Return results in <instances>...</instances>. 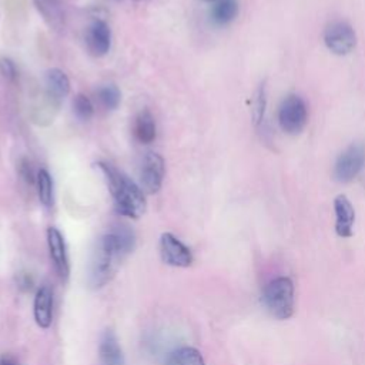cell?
<instances>
[{"mask_svg": "<svg viewBox=\"0 0 365 365\" xmlns=\"http://www.w3.org/2000/svg\"><path fill=\"white\" fill-rule=\"evenodd\" d=\"M135 244V235L127 225H115L107 234H104L93 252L88 284L97 289L104 287L115 274L118 262L133 251Z\"/></svg>", "mask_w": 365, "mask_h": 365, "instance_id": "6da1fadb", "label": "cell"}, {"mask_svg": "<svg viewBox=\"0 0 365 365\" xmlns=\"http://www.w3.org/2000/svg\"><path fill=\"white\" fill-rule=\"evenodd\" d=\"M97 167L101 170L108 190L114 198L115 211L120 215L128 218H138L144 214L147 202L144 191L125 174L118 171L115 167L107 163H98Z\"/></svg>", "mask_w": 365, "mask_h": 365, "instance_id": "7a4b0ae2", "label": "cell"}, {"mask_svg": "<svg viewBox=\"0 0 365 365\" xmlns=\"http://www.w3.org/2000/svg\"><path fill=\"white\" fill-rule=\"evenodd\" d=\"M267 311L277 319H288L294 314V284L288 277L269 281L262 292Z\"/></svg>", "mask_w": 365, "mask_h": 365, "instance_id": "3957f363", "label": "cell"}, {"mask_svg": "<svg viewBox=\"0 0 365 365\" xmlns=\"http://www.w3.org/2000/svg\"><path fill=\"white\" fill-rule=\"evenodd\" d=\"M308 120L305 101L297 94H288L279 104L278 123L287 134H298Z\"/></svg>", "mask_w": 365, "mask_h": 365, "instance_id": "277c9868", "label": "cell"}, {"mask_svg": "<svg viewBox=\"0 0 365 365\" xmlns=\"http://www.w3.org/2000/svg\"><path fill=\"white\" fill-rule=\"evenodd\" d=\"M365 167V147L351 144L339 154L334 165V178L339 182L352 181Z\"/></svg>", "mask_w": 365, "mask_h": 365, "instance_id": "5b68a950", "label": "cell"}, {"mask_svg": "<svg viewBox=\"0 0 365 365\" xmlns=\"http://www.w3.org/2000/svg\"><path fill=\"white\" fill-rule=\"evenodd\" d=\"M324 41L334 54L345 56L354 50L356 44V34L348 23L332 21L325 27Z\"/></svg>", "mask_w": 365, "mask_h": 365, "instance_id": "8992f818", "label": "cell"}, {"mask_svg": "<svg viewBox=\"0 0 365 365\" xmlns=\"http://www.w3.org/2000/svg\"><path fill=\"white\" fill-rule=\"evenodd\" d=\"M164 174H165L164 158L157 153H153V151L147 153L140 170L141 190L147 194H155L163 185Z\"/></svg>", "mask_w": 365, "mask_h": 365, "instance_id": "52a82bcc", "label": "cell"}, {"mask_svg": "<svg viewBox=\"0 0 365 365\" xmlns=\"http://www.w3.org/2000/svg\"><path fill=\"white\" fill-rule=\"evenodd\" d=\"M160 254L164 264L171 267H190L192 262V254L187 245H184L171 232L161 234Z\"/></svg>", "mask_w": 365, "mask_h": 365, "instance_id": "ba28073f", "label": "cell"}, {"mask_svg": "<svg viewBox=\"0 0 365 365\" xmlns=\"http://www.w3.org/2000/svg\"><path fill=\"white\" fill-rule=\"evenodd\" d=\"M47 245H48L50 258L54 264L56 271L58 272L60 278L66 281L70 274V264H68L66 242L61 232L54 227H50L47 230Z\"/></svg>", "mask_w": 365, "mask_h": 365, "instance_id": "9c48e42d", "label": "cell"}, {"mask_svg": "<svg viewBox=\"0 0 365 365\" xmlns=\"http://www.w3.org/2000/svg\"><path fill=\"white\" fill-rule=\"evenodd\" d=\"M87 48L93 56L101 57L107 54L111 46V31L104 20H94L86 34Z\"/></svg>", "mask_w": 365, "mask_h": 365, "instance_id": "30bf717a", "label": "cell"}, {"mask_svg": "<svg viewBox=\"0 0 365 365\" xmlns=\"http://www.w3.org/2000/svg\"><path fill=\"white\" fill-rule=\"evenodd\" d=\"M33 312L36 324L46 329L51 325L53 321V291L48 285H41L34 297Z\"/></svg>", "mask_w": 365, "mask_h": 365, "instance_id": "8fae6325", "label": "cell"}, {"mask_svg": "<svg viewBox=\"0 0 365 365\" xmlns=\"http://www.w3.org/2000/svg\"><path fill=\"white\" fill-rule=\"evenodd\" d=\"M334 210L336 234L344 238L351 237L355 221V211L351 201L345 195H338L334 201Z\"/></svg>", "mask_w": 365, "mask_h": 365, "instance_id": "7c38bea8", "label": "cell"}, {"mask_svg": "<svg viewBox=\"0 0 365 365\" xmlns=\"http://www.w3.org/2000/svg\"><path fill=\"white\" fill-rule=\"evenodd\" d=\"M98 359L100 365H124L121 346L111 329H106L100 338Z\"/></svg>", "mask_w": 365, "mask_h": 365, "instance_id": "4fadbf2b", "label": "cell"}, {"mask_svg": "<svg viewBox=\"0 0 365 365\" xmlns=\"http://www.w3.org/2000/svg\"><path fill=\"white\" fill-rule=\"evenodd\" d=\"M47 96L54 103H60L70 93V80L60 68H50L44 77Z\"/></svg>", "mask_w": 365, "mask_h": 365, "instance_id": "5bb4252c", "label": "cell"}, {"mask_svg": "<svg viewBox=\"0 0 365 365\" xmlns=\"http://www.w3.org/2000/svg\"><path fill=\"white\" fill-rule=\"evenodd\" d=\"M36 9L50 27L60 30L64 26V11L58 0H33Z\"/></svg>", "mask_w": 365, "mask_h": 365, "instance_id": "9a60e30c", "label": "cell"}, {"mask_svg": "<svg viewBox=\"0 0 365 365\" xmlns=\"http://www.w3.org/2000/svg\"><path fill=\"white\" fill-rule=\"evenodd\" d=\"M134 134L141 144H150L155 140V134H157L155 121L153 114L148 110L140 111L138 115L135 117Z\"/></svg>", "mask_w": 365, "mask_h": 365, "instance_id": "2e32d148", "label": "cell"}, {"mask_svg": "<svg viewBox=\"0 0 365 365\" xmlns=\"http://www.w3.org/2000/svg\"><path fill=\"white\" fill-rule=\"evenodd\" d=\"M238 14L237 0H217L211 9V19L218 26L231 23Z\"/></svg>", "mask_w": 365, "mask_h": 365, "instance_id": "e0dca14e", "label": "cell"}, {"mask_svg": "<svg viewBox=\"0 0 365 365\" xmlns=\"http://www.w3.org/2000/svg\"><path fill=\"white\" fill-rule=\"evenodd\" d=\"M165 365H205V362L198 349L181 346L168 355Z\"/></svg>", "mask_w": 365, "mask_h": 365, "instance_id": "ac0fdd59", "label": "cell"}, {"mask_svg": "<svg viewBox=\"0 0 365 365\" xmlns=\"http://www.w3.org/2000/svg\"><path fill=\"white\" fill-rule=\"evenodd\" d=\"M36 185H37V195L43 205L51 207L53 205V178L47 170L40 168L36 174Z\"/></svg>", "mask_w": 365, "mask_h": 365, "instance_id": "d6986e66", "label": "cell"}, {"mask_svg": "<svg viewBox=\"0 0 365 365\" xmlns=\"http://www.w3.org/2000/svg\"><path fill=\"white\" fill-rule=\"evenodd\" d=\"M97 98L106 110H115L121 100V93L117 86L107 84L97 90Z\"/></svg>", "mask_w": 365, "mask_h": 365, "instance_id": "ffe728a7", "label": "cell"}, {"mask_svg": "<svg viewBox=\"0 0 365 365\" xmlns=\"http://www.w3.org/2000/svg\"><path fill=\"white\" fill-rule=\"evenodd\" d=\"M252 108H251V115L252 121L255 125H259L264 120L265 114V107H267V91H265V84H259V87L255 90L254 97H252Z\"/></svg>", "mask_w": 365, "mask_h": 365, "instance_id": "44dd1931", "label": "cell"}, {"mask_svg": "<svg viewBox=\"0 0 365 365\" xmlns=\"http://www.w3.org/2000/svg\"><path fill=\"white\" fill-rule=\"evenodd\" d=\"M73 108H74V114L77 115V118L87 121L93 117L94 114V107L91 100L84 96V94H77L74 101H73Z\"/></svg>", "mask_w": 365, "mask_h": 365, "instance_id": "7402d4cb", "label": "cell"}, {"mask_svg": "<svg viewBox=\"0 0 365 365\" xmlns=\"http://www.w3.org/2000/svg\"><path fill=\"white\" fill-rule=\"evenodd\" d=\"M0 74L7 80V81H14L17 77V70L9 57H0Z\"/></svg>", "mask_w": 365, "mask_h": 365, "instance_id": "603a6c76", "label": "cell"}, {"mask_svg": "<svg viewBox=\"0 0 365 365\" xmlns=\"http://www.w3.org/2000/svg\"><path fill=\"white\" fill-rule=\"evenodd\" d=\"M19 174L20 177L27 182V184H33L36 181V175L33 173V168H31V164L27 158H21L19 161Z\"/></svg>", "mask_w": 365, "mask_h": 365, "instance_id": "cb8c5ba5", "label": "cell"}, {"mask_svg": "<svg viewBox=\"0 0 365 365\" xmlns=\"http://www.w3.org/2000/svg\"><path fill=\"white\" fill-rule=\"evenodd\" d=\"M0 365H19V364L14 362V361L10 359V358H3V359L0 361Z\"/></svg>", "mask_w": 365, "mask_h": 365, "instance_id": "d4e9b609", "label": "cell"}, {"mask_svg": "<svg viewBox=\"0 0 365 365\" xmlns=\"http://www.w3.org/2000/svg\"><path fill=\"white\" fill-rule=\"evenodd\" d=\"M204 1H217V0H204Z\"/></svg>", "mask_w": 365, "mask_h": 365, "instance_id": "484cf974", "label": "cell"}]
</instances>
